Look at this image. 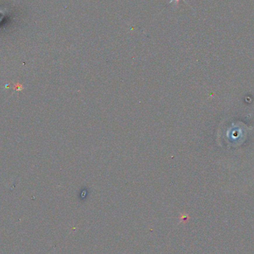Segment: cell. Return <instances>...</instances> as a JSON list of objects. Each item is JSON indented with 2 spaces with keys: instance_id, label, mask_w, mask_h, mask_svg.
Wrapping results in <instances>:
<instances>
[{
  "instance_id": "cell-1",
  "label": "cell",
  "mask_w": 254,
  "mask_h": 254,
  "mask_svg": "<svg viewBox=\"0 0 254 254\" xmlns=\"http://www.w3.org/2000/svg\"><path fill=\"white\" fill-rule=\"evenodd\" d=\"M180 1H181V0H170V2H169V4H171L172 2H175V4H176V6H178V2H180ZM182 1H184V2H185V3H187V2H186L185 0H182Z\"/></svg>"
}]
</instances>
